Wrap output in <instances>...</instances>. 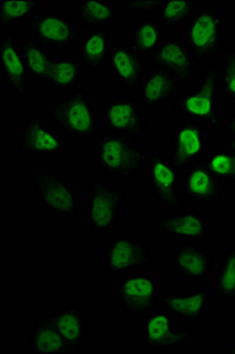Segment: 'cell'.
<instances>
[{"instance_id": "obj_1", "label": "cell", "mask_w": 235, "mask_h": 354, "mask_svg": "<svg viewBox=\"0 0 235 354\" xmlns=\"http://www.w3.org/2000/svg\"><path fill=\"white\" fill-rule=\"evenodd\" d=\"M220 86L218 78V62L205 63L198 84L191 86L183 96L174 100V113L191 121L203 122L211 125L220 142L226 141V123L219 115L218 97Z\"/></svg>"}, {"instance_id": "obj_2", "label": "cell", "mask_w": 235, "mask_h": 354, "mask_svg": "<svg viewBox=\"0 0 235 354\" xmlns=\"http://www.w3.org/2000/svg\"><path fill=\"white\" fill-rule=\"evenodd\" d=\"M45 115L51 124L76 141L95 142L101 133L89 95L84 88H73L58 97L55 104L45 109Z\"/></svg>"}, {"instance_id": "obj_3", "label": "cell", "mask_w": 235, "mask_h": 354, "mask_svg": "<svg viewBox=\"0 0 235 354\" xmlns=\"http://www.w3.org/2000/svg\"><path fill=\"white\" fill-rule=\"evenodd\" d=\"M227 21L211 3H201L183 28V41L200 62L207 63L226 46Z\"/></svg>"}, {"instance_id": "obj_4", "label": "cell", "mask_w": 235, "mask_h": 354, "mask_svg": "<svg viewBox=\"0 0 235 354\" xmlns=\"http://www.w3.org/2000/svg\"><path fill=\"white\" fill-rule=\"evenodd\" d=\"M93 156L98 169L110 178L128 180L144 169L147 153L141 143L128 137L103 131L93 145Z\"/></svg>"}, {"instance_id": "obj_5", "label": "cell", "mask_w": 235, "mask_h": 354, "mask_svg": "<svg viewBox=\"0 0 235 354\" xmlns=\"http://www.w3.org/2000/svg\"><path fill=\"white\" fill-rule=\"evenodd\" d=\"M29 177L41 209L46 210L55 218H69L70 221H77L81 218L76 202V190L64 174L41 167L30 171Z\"/></svg>"}, {"instance_id": "obj_6", "label": "cell", "mask_w": 235, "mask_h": 354, "mask_svg": "<svg viewBox=\"0 0 235 354\" xmlns=\"http://www.w3.org/2000/svg\"><path fill=\"white\" fill-rule=\"evenodd\" d=\"M102 124L106 131L128 137L138 143L146 138L147 115L135 96H111L98 102Z\"/></svg>"}, {"instance_id": "obj_7", "label": "cell", "mask_w": 235, "mask_h": 354, "mask_svg": "<svg viewBox=\"0 0 235 354\" xmlns=\"http://www.w3.org/2000/svg\"><path fill=\"white\" fill-rule=\"evenodd\" d=\"M25 28L35 41L56 51H69L81 37V25L63 10H46L33 13L25 21Z\"/></svg>"}, {"instance_id": "obj_8", "label": "cell", "mask_w": 235, "mask_h": 354, "mask_svg": "<svg viewBox=\"0 0 235 354\" xmlns=\"http://www.w3.org/2000/svg\"><path fill=\"white\" fill-rule=\"evenodd\" d=\"M126 198L124 188L113 189L106 180L91 178L86 196V221L93 234H106L118 225Z\"/></svg>"}, {"instance_id": "obj_9", "label": "cell", "mask_w": 235, "mask_h": 354, "mask_svg": "<svg viewBox=\"0 0 235 354\" xmlns=\"http://www.w3.org/2000/svg\"><path fill=\"white\" fill-rule=\"evenodd\" d=\"M161 283L154 274L130 272L122 277L115 290L118 306L133 318L158 310Z\"/></svg>"}, {"instance_id": "obj_10", "label": "cell", "mask_w": 235, "mask_h": 354, "mask_svg": "<svg viewBox=\"0 0 235 354\" xmlns=\"http://www.w3.org/2000/svg\"><path fill=\"white\" fill-rule=\"evenodd\" d=\"M151 245L143 239L131 235H118L106 245L104 266L106 273L126 274L149 270L158 265Z\"/></svg>"}, {"instance_id": "obj_11", "label": "cell", "mask_w": 235, "mask_h": 354, "mask_svg": "<svg viewBox=\"0 0 235 354\" xmlns=\"http://www.w3.org/2000/svg\"><path fill=\"white\" fill-rule=\"evenodd\" d=\"M169 162L180 171L203 165L208 156V133L203 122L186 121L171 133Z\"/></svg>"}, {"instance_id": "obj_12", "label": "cell", "mask_w": 235, "mask_h": 354, "mask_svg": "<svg viewBox=\"0 0 235 354\" xmlns=\"http://www.w3.org/2000/svg\"><path fill=\"white\" fill-rule=\"evenodd\" d=\"M200 330L193 326L185 330H175L171 318L162 310H153L143 317V350L176 351L199 338Z\"/></svg>"}, {"instance_id": "obj_13", "label": "cell", "mask_w": 235, "mask_h": 354, "mask_svg": "<svg viewBox=\"0 0 235 354\" xmlns=\"http://www.w3.org/2000/svg\"><path fill=\"white\" fill-rule=\"evenodd\" d=\"M147 160L150 165L149 181L153 198L169 209H185L186 198L181 189L182 171L158 150L147 153Z\"/></svg>"}, {"instance_id": "obj_14", "label": "cell", "mask_w": 235, "mask_h": 354, "mask_svg": "<svg viewBox=\"0 0 235 354\" xmlns=\"http://www.w3.org/2000/svg\"><path fill=\"white\" fill-rule=\"evenodd\" d=\"M153 68L171 73L181 86H191L198 80V68L201 62L189 51L183 39L166 37L162 44L149 57Z\"/></svg>"}, {"instance_id": "obj_15", "label": "cell", "mask_w": 235, "mask_h": 354, "mask_svg": "<svg viewBox=\"0 0 235 354\" xmlns=\"http://www.w3.org/2000/svg\"><path fill=\"white\" fill-rule=\"evenodd\" d=\"M149 230L171 240L183 236L191 241L209 242L213 238L209 220L200 210L195 209L158 215V220L150 225Z\"/></svg>"}, {"instance_id": "obj_16", "label": "cell", "mask_w": 235, "mask_h": 354, "mask_svg": "<svg viewBox=\"0 0 235 354\" xmlns=\"http://www.w3.org/2000/svg\"><path fill=\"white\" fill-rule=\"evenodd\" d=\"M108 64L115 84L128 96L138 95L146 76L147 66L142 56L131 45L116 44L113 41Z\"/></svg>"}, {"instance_id": "obj_17", "label": "cell", "mask_w": 235, "mask_h": 354, "mask_svg": "<svg viewBox=\"0 0 235 354\" xmlns=\"http://www.w3.org/2000/svg\"><path fill=\"white\" fill-rule=\"evenodd\" d=\"M19 148L25 153L62 156L66 151V142L45 121L41 113H31L23 129L18 133Z\"/></svg>"}, {"instance_id": "obj_18", "label": "cell", "mask_w": 235, "mask_h": 354, "mask_svg": "<svg viewBox=\"0 0 235 354\" xmlns=\"http://www.w3.org/2000/svg\"><path fill=\"white\" fill-rule=\"evenodd\" d=\"M181 189L191 205L211 208L223 198L225 180L214 175L205 165H198L182 174Z\"/></svg>"}, {"instance_id": "obj_19", "label": "cell", "mask_w": 235, "mask_h": 354, "mask_svg": "<svg viewBox=\"0 0 235 354\" xmlns=\"http://www.w3.org/2000/svg\"><path fill=\"white\" fill-rule=\"evenodd\" d=\"M1 77L13 95H29V73L21 58L19 39L15 31L0 36Z\"/></svg>"}, {"instance_id": "obj_20", "label": "cell", "mask_w": 235, "mask_h": 354, "mask_svg": "<svg viewBox=\"0 0 235 354\" xmlns=\"http://www.w3.org/2000/svg\"><path fill=\"white\" fill-rule=\"evenodd\" d=\"M160 310L178 322L198 324L208 314L206 288L188 290L185 293L164 294L158 302Z\"/></svg>"}, {"instance_id": "obj_21", "label": "cell", "mask_w": 235, "mask_h": 354, "mask_svg": "<svg viewBox=\"0 0 235 354\" xmlns=\"http://www.w3.org/2000/svg\"><path fill=\"white\" fill-rule=\"evenodd\" d=\"M171 265L185 281L201 282L212 273L214 260L205 247L183 242L171 255Z\"/></svg>"}, {"instance_id": "obj_22", "label": "cell", "mask_w": 235, "mask_h": 354, "mask_svg": "<svg viewBox=\"0 0 235 354\" xmlns=\"http://www.w3.org/2000/svg\"><path fill=\"white\" fill-rule=\"evenodd\" d=\"M181 85L171 76L160 68H153L143 78L138 98L147 110H154L161 105L175 100L180 93Z\"/></svg>"}, {"instance_id": "obj_23", "label": "cell", "mask_w": 235, "mask_h": 354, "mask_svg": "<svg viewBox=\"0 0 235 354\" xmlns=\"http://www.w3.org/2000/svg\"><path fill=\"white\" fill-rule=\"evenodd\" d=\"M111 43L113 39L106 28H82L81 37L76 45V57L86 70L98 73L109 62Z\"/></svg>"}, {"instance_id": "obj_24", "label": "cell", "mask_w": 235, "mask_h": 354, "mask_svg": "<svg viewBox=\"0 0 235 354\" xmlns=\"http://www.w3.org/2000/svg\"><path fill=\"white\" fill-rule=\"evenodd\" d=\"M58 332L70 353H79L86 344L88 326L86 324V310L77 302H73L64 310L53 314Z\"/></svg>"}, {"instance_id": "obj_25", "label": "cell", "mask_w": 235, "mask_h": 354, "mask_svg": "<svg viewBox=\"0 0 235 354\" xmlns=\"http://www.w3.org/2000/svg\"><path fill=\"white\" fill-rule=\"evenodd\" d=\"M29 348L33 354L70 353L58 332L53 315H41L28 334Z\"/></svg>"}, {"instance_id": "obj_26", "label": "cell", "mask_w": 235, "mask_h": 354, "mask_svg": "<svg viewBox=\"0 0 235 354\" xmlns=\"http://www.w3.org/2000/svg\"><path fill=\"white\" fill-rule=\"evenodd\" d=\"M86 68L77 57H53L44 84L56 90L71 91L81 83Z\"/></svg>"}, {"instance_id": "obj_27", "label": "cell", "mask_w": 235, "mask_h": 354, "mask_svg": "<svg viewBox=\"0 0 235 354\" xmlns=\"http://www.w3.org/2000/svg\"><path fill=\"white\" fill-rule=\"evenodd\" d=\"M75 13L81 28H103L120 16L111 0H78Z\"/></svg>"}, {"instance_id": "obj_28", "label": "cell", "mask_w": 235, "mask_h": 354, "mask_svg": "<svg viewBox=\"0 0 235 354\" xmlns=\"http://www.w3.org/2000/svg\"><path fill=\"white\" fill-rule=\"evenodd\" d=\"M164 38L162 25L154 17H142L133 23L131 46L142 57L151 56Z\"/></svg>"}, {"instance_id": "obj_29", "label": "cell", "mask_w": 235, "mask_h": 354, "mask_svg": "<svg viewBox=\"0 0 235 354\" xmlns=\"http://www.w3.org/2000/svg\"><path fill=\"white\" fill-rule=\"evenodd\" d=\"M19 50L29 76L33 81L44 84L55 56L28 35L19 38Z\"/></svg>"}, {"instance_id": "obj_30", "label": "cell", "mask_w": 235, "mask_h": 354, "mask_svg": "<svg viewBox=\"0 0 235 354\" xmlns=\"http://www.w3.org/2000/svg\"><path fill=\"white\" fill-rule=\"evenodd\" d=\"M213 297L219 302H235V242L231 250L223 252L216 263Z\"/></svg>"}, {"instance_id": "obj_31", "label": "cell", "mask_w": 235, "mask_h": 354, "mask_svg": "<svg viewBox=\"0 0 235 354\" xmlns=\"http://www.w3.org/2000/svg\"><path fill=\"white\" fill-rule=\"evenodd\" d=\"M200 4L201 1L198 0H163L156 13V19L162 28L168 30L180 28L186 25Z\"/></svg>"}, {"instance_id": "obj_32", "label": "cell", "mask_w": 235, "mask_h": 354, "mask_svg": "<svg viewBox=\"0 0 235 354\" xmlns=\"http://www.w3.org/2000/svg\"><path fill=\"white\" fill-rule=\"evenodd\" d=\"M41 0H3L0 3V30L10 32L16 28L18 21L29 18L41 6Z\"/></svg>"}, {"instance_id": "obj_33", "label": "cell", "mask_w": 235, "mask_h": 354, "mask_svg": "<svg viewBox=\"0 0 235 354\" xmlns=\"http://www.w3.org/2000/svg\"><path fill=\"white\" fill-rule=\"evenodd\" d=\"M220 93L232 104H235V46L226 48L223 58L218 62Z\"/></svg>"}, {"instance_id": "obj_34", "label": "cell", "mask_w": 235, "mask_h": 354, "mask_svg": "<svg viewBox=\"0 0 235 354\" xmlns=\"http://www.w3.org/2000/svg\"><path fill=\"white\" fill-rule=\"evenodd\" d=\"M207 169L228 182H235V153L229 149H218L208 153L203 163Z\"/></svg>"}, {"instance_id": "obj_35", "label": "cell", "mask_w": 235, "mask_h": 354, "mask_svg": "<svg viewBox=\"0 0 235 354\" xmlns=\"http://www.w3.org/2000/svg\"><path fill=\"white\" fill-rule=\"evenodd\" d=\"M161 3L162 1L124 0V1H122V5H123V12L124 13H136V15H142L143 17H156Z\"/></svg>"}, {"instance_id": "obj_36", "label": "cell", "mask_w": 235, "mask_h": 354, "mask_svg": "<svg viewBox=\"0 0 235 354\" xmlns=\"http://www.w3.org/2000/svg\"><path fill=\"white\" fill-rule=\"evenodd\" d=\"M226 129L229 137H235V106H232L226 121Z\"/></svg>"}, {"instance_id": "obj_37", "label": "cell", "mask_w": 235, "mask_h": 354, "mask_svg": "<svg viewBox=\"0 0 235 354\" xmlns=\"http://www.w3.org/2000/svg\"><path fill=\"white\" fill-rule=\"evenodd\" d=\"M227 145L229 150L235 153V137H228Z\"/></svg>"}, {"instance_id": "obj_38", "label": "cell", "mask_w": 235, "mask_h": 354, "mask_svg": "<svg viewBox=\"0 0 235 354\" xmlns=\"http://www.w3.org/2000/svg\"><path fill=\"white\" fill-rule=\"evenodd\" d=\"M226 352H227V353H235V342L228 345L227 348H226Z\"/></svg>"}]
</instances>
